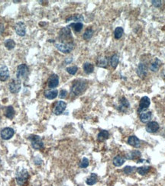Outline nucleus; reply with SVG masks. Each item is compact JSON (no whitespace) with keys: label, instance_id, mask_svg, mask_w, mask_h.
<instances>
[{"label":"nucleus","instance_id":"nucleus-1","mask_svg":"<svg viewBox=\"0 0 165 186\" xmlns=\"http://www.w3.org/2000/svg\"><path fill=\"white\" fill-rule=\"evenodd\" d=\"M86 88H87V84H86V81L82 80V79L75 81L71 86V94H73L75 96L80 95L81 94H83L85 92Z\"/></svg>","mask_w":165,"mask_h":186},{"label":"nucleus","instance_id":"nucleus-2","mask_svg":"<svg viewBox=\"0 0 165 186\" xmlns=\"http://www.w3.org/2000/svg\"><path fill=\"white\" fill-rule=\"evenodd\" d=\"M59 38L61 43H73V37L69 27L63 28L59 32Z\"/></svg>","mask_w":165,"mask_h":186},{"label":"nucleus","instance_id":"nucleus-3","mask_svg":"<svg viewBox=\"0 0 165 186\" xmlns=\"http://www.w3.org/2000/svg\"><path fill=\"white\" fill-rule=\"evenodd\" d=\"M29 75V68L26 64H20L17 68L16 72V79H19L20 81L25 80L28 79Z\"/></svg>","mask_w":165,"mask_h":186},{"label":"nucleus","instance_id":"nucleus-4","mask_svg":"<svg viewBox=\"0 0 165 186\" xmlns=\"http://www.w3.org/2000/svg\"><path fill=\"white\" fill-rule=\"evenodd\" d=\"M16 178L18 185L20 186H24L27 183L28 179H29V173L26 169H22L17 172Z\"/></svg>","mask_w":165,"mask_h":186},{"label":"nucleus","instance_id":"nucleus-5","mask_svg":"<svg viewBox=\"0 0 165 186\" xmlns=\"http://www.w3.org/2000/svg\"><path fill=\"white\" fill-rule=\"evenodd\" d=\"M29 140L31 141V147L34 149L39 150V149L44 148V142L39 136L31 135L29 137Z\"/></svg>","mask_w":165,"mask_h":186},{"label":"nucleus","instance_id":"nucleus-6","mask_svg":"<svg viewBox=\"0 0 165 186\" xmlns=\"http://www.w3.org/2000/svg\"><path fill=\"white\" fill-rule=\"evenodd\" d=\"M55 47L59 51L62 52L63 54H69L73 49V43H61L58 42L54 44Z\"/></svg>","mask_w":165,"mask_h":186},{"label":"nucleus","instance_id":"nucleus-7","mask_svg":"<svg viewBox=\"0 0 165 186\" xmlns=\"http://www.w3.org/2000/svg\"><path fill=\"white\" fill-rule=\"evenodd\" d=\"M9 89L10 92L13 93V94H16V93L19 92V91L21 89V81L18 79H11V81L9 84Z\"/></svg>","mask_w":165,"mask_h":186},{"label":"nucleus","instance_id":"nucleus-8","mask_svg":"<svg viewBox=\"0 0 165 186\" xmlns=\"http://www.w3.org/2000/svg\"><path fill=\"white\" fill-rule=\"evenodd\" d=\"M150 104H151V101H150V99L148 96H144V97L141 98L139 103V108H138V112L140 114L141 112L145 111L146 109L148 108Z\"/></svg>","mask_w":165,"mask_h":186},{"label":"nucleus","instance_id":"nucleus-9","mask_svg":"<svg viewBox=\"0 0 165 186\" xmlns=\"http://www.w3.org/2000/svg\"><path fill=\"white\" fill-rule=\"evenodd\" d=\"M14 134L15 131L11 127H5L1 131V133H0L2 138L3 140H6L11 139L14 136Z\"/></svg>","mask_w":165,"mask_h":186},{"label":"nucleus","instance_id":"nucleus-10","mask_svg":"<svg viewBox=\"0 0 165 186\" xmlns=\"http://www.w3.org/2000/svg\"><path fill=\"white\" fill-rule=\"evenodd\" d=\"M66 108V102H63V101H58L56 103L54 108V113L56 115H60L64 112V110Z\"/></svg>","mask_w":165,"mask_h":186},{"label":"nucleus","instance_id":"nucleus-11","mask_svg":"<svg viewBox=\"0 0 165 186\" xmlns=\"http://www.w3.org/2000/svg\"><path fill=\"white\" fill-rule=\"evenodd\" d=\"M59 84V76L57 74H52L48 80V86L51 89H54Z\"/></svg>","mask_w":165,"mask_h":186},{"label":"nucleus","instance_id":"nucleus-12","mask_svg":"<svg viewBox=\"0 0 165 186\" xmlns=\"http://www.w3.org/2000/svg\"><path fill=\"white\" fill-rule=\"evenodd\" d=\"M15 29H16V34L18 35L23 37L26 34V28L25 23H23L22 21H18L17 24L15 26Z\"/></svg>","mask_w":165,"mask_h":186},{"label":"nucleus","instance_id":"nucleus-13","mask_svg":"<svg viewBox=\"0 0 165 186\" xmlns=\"http://www.w3.org/2000/svg\"><path fill=\"white\" fill-rule=\"evenodd\" d=\"M9 77V70L6 66H2L0 67V81L5 82Z\"/></svg>","mask_w":165,"mask_h":186},{"label":"nucleus","instance_id":"nucleus-14","mask_svg":"<svg viewBox=\"0 0 165 186\" xmlns=\"http://www.w3.org/2000/svg\"><path fill=\"white\" fill-rule=\"evenodd\" d=\"M160 126L158 122L156 121H151L148 122V124L146 125V131L148 133H155L159 130Z\"/></svg>","mask_w":165,"mask_h":186},{"label":"nucleus","instance_id":"nucleus-15","mask_svg":"<svg viewBox=\"0 0 165 186\" xmlns=\"http://www.w3.org/2000/svg\"><path fill=\"white\" fill-rule=\"evenodd\" d=\"M137 74L139 77L144 78L148 74V69L145 64H139L137 69Z\"/></svg>","mask_w":165,"mask_h":186},{"label":"nucleus","instance_id":"nucleus-16","mask_svg":"<svg viewBox=\"0 0 165 186\" xmlns=\"http://www.w3.org/2000/svg\"><path fill=\"white\" fill-rule=\"evenodd\" d=\"M128 144H129L130 146H131V147H135V148H138V147H141L140 140L138 139L136 136H131V137H128Z\"/></svg>","mask_w":165,"mask_h":186},{"label":"nucleus","instance_id":"nucleus-17","mask_svg":"<svg viewBox=\"0 0 165 186\" xmlns=\"http://www.w3.org/2000/svg\"><path fill=\"white\" fill-rule=\"evenodd\" d=\"M130 107V103L128 102V101L127 100V99L125 97L121 98L119 101V105L118 107V109L121 112H125L126 109Z\"/></svg>","mask_w":165,"mask_h":186},{"label":"nucleus","instance_id":"nucleus-18","mask_svg":"<svg viewBox=\"0 0 165 186\" xmlns=\"http://www.w3.org/2000/svg\"><path fill=\"white\" fill-rule=\"evenodd\" d=\"M44 96H45L46 99H50V100H52V99H56L57 96L58 95V91L57 89H50V90H46L44 93Z\"/></svg>","mask_w":165,"mask_h":186},{"label":"nucleus","instance_id":"nucleus-19","mask_svg":"<svg viewBox=\"0 0 165 186\" xmlns=\"http://www.w3.org/2000/svg\"><path fill=\"white\" fill-rule=\"evenodd\" d=\"M152 114L151 112H142L140 113V120L142 123H148L151 119Z\"/></svg>","mask_w":165,"mask_h":186},{"label":"nucleus","instance_id":"nucleus-20","mask_svg":"<svg viewBox=\"0 0 165 186\" xmlns=\"http://www.w3.org/2000/svg\"><path fill=\"white\" fill-rule=\"evenodd\" d=\"M125 162H126V159L123 158L121 156H116V157H114V159L112 160L113 165L116 167L121 166L125 163Z\"/></svg>","mask_w":165,"mask_h":186},{"label":"nucleus","instance_id":"nucleus-21","mask_svg":"<svg viewBox=\"0 0 165 186\" xmlns=\"http://www.w3.org/2000/svg\"><path fill=\"white\" fill-rule=\"evenodd\" d=\"M5 116L9 119H12L14 117L15 110L12 106L9 105L6 108V109H5Z\"/></svg>","mask_w":165,"mask_h":186},{"label":"nucleus","instance_id":"nucleus-22","mask_svg":"<svg viewBox=\"0 0 165 186\" xmlns=\"http://www.w3.org/2000/svg\"><path fill=\"white\" fill-rule=\"evenodd\" d=\"M141 153L140 151L138 150H134L130 152L129 153H128L126 155V159H131V160H133V159H137L139 157H141Z\"/></svg>","mask_w":165,"mask_h":186},{"label":"nucleus","instance_id":"nucleus-23","mask_svg":"<svg viewBox=\"0 0 165 186\" xmlns=\"http://www.w3.org/2000/svg\"><path fill=\"white\" fill-rule=\"evenodd\" d=\"M161 65V61L158 58H155V60L151 63V66H150V69H151L152 72H157Z\"/></svg>","mask_w":165,"mask_h":186},{"label":"nucleus","instance_id":"nucleus-24","mask_svg":"<svg viewBox=\"0 0 165 186\" xmlns=\"http://www.w3.org/2000/svg\"><path fill=\"white\" fill-rule=\"evenodd\" d=\"M109 132H108L107 131H101L99 133V134H98L97 136V140L98 141H99V142H103V141L106 140H107L109 138Z\"/></svg>","mask_w":165,"mask_h":186},{"label":"nucleus","instance_id":"nucleus-25","mask_svg":"<svg viewBox=\"0 0 165 186\" xmlns=\"http://www.w3.org/2000/svg\"><path fill=\"white\" fill-rule=\"evenodd\" d=\"M97 175L95 173H92L90 175V176H89L86 179V182L88 185H93L97 182Z\"/></svg>","mask_w":165,"mask_h":186},{"label":"nucleus","instance_id":"nucleus-26","mask_svg":"<svg viewBox=\"0 0 165 186\" xmlns=\"http://www.w3.org/2000/svg\"><path fill=\"white\" fill-rule=\"evenodd\" d=\"M83 70H84V72L86 73V74H90L92 73L93 72V70H94V66L90 63H85L84 64H83Z\"/></svg>","mask_w":165,"mask_h":186},{"label":"nucleus","instance_id":"nucleus-27","mask_svg":"<svg viewBox=\"0 0 165 186\" xmlns=\"http://www.w3.org/2000/svg\"><path fill=\"white\" fill-rule=\"evenodd\" d=\"M108 65V60L105 56H100L97 60V66L102 68H106Z\"/></svg>","mask_w":165,"mask_h":186},{"label":"nucleus","instance_id":"nucleus-28","mask_svg":"<svg viewBox=\"0 0 165 186\" xmlns=\"http://www.w3.org/2000/svg\"><path fill=\"white\" fill-rule=\"evenodd\" d=\"M68 27H72L73 31H74L75 32H80V31H81V30L83 29V24L81 22H75L70 24Z\"/></svg>","mask_w":165,"mask_h":186},{"label":"nucleus","instance_id":"nucleus-29","mask_svg":"<svg viewBox=\"0 0 165 186\" xmlns=\"http://www.w3.org/2000/svg\"><path fill=\"white\" fill-rule=\"evenodd\" d=\"M83 17L82 15H73V16H70L69 18L66 19V21H78V22H80V21H83Z\"/></svg>","mask_w":165,"mask_h":186},{"label":"nucleus","instance_id":"nucleus-30","mask_svg":"<svg viewBox=\"0 0 165 186\" xmlns=\"http://www.w3.org/2000/svg\"><path fill=\"white\" fill-rule=\"evenodd\" d=\"M119 56L118 55H116V54H114V55L112 56L111 59H110V64H111V66H112L114 69H116V67H117L118 64H119Z\"/></svg>","mask_w":165,"mask_h":186},{"label":"nucleus","instance_id":"nucleus-31","mask_svg":"<svg viewBox=\"0 0 165 186\" xmlns=\"http://www.w3.org/2000/svg\"><path fill=\"white\" fill-rule=\"evenodd\" d=\"M123 33H124V30H123V28L121 27H118L116 28V30H115L114 31V36L115 38L117 40H119L122 37L123 35Z\"/></svg>","mask_w":165,"mask_h":186},{"label":"nucleus","instance_id":"nucleus-32","mask_svg":"<svg viewBox=\"0 0 165 186\" xmlns=\"http://www.w3.org/2000/svg\"><path fill=\"white\" fill-rule=\"evenodd\" d=\"M93 29H92L91 28H88L86 30V31L84 32V34H83V39L86 40V41H88V40H89L92 37H93Z\"/></svg>","mask_w":165,"mask_h":186},{"label":"nucleus","instance_id":"nucleus-33","mask_svg":"<svg viewBox=\"0 0 165 186\" xmlns=\"http://www.w3.org/2000/svg\"><path fill=\"white\" fill-rule=\"evenodd\" d=\"M151 170V167L150 166H142V167H138L137 169V172L138 174H140L141 175H145L146 174H148V172Z\"/></svg>","mask_w":165,"mask_h":186},{"label":"nucleus","instance_id":"nucleus-34","mask_svg":"<svg viewBox=\"0 0 165 186\" xmlns=\"http://www.w3.org/2000/svg\"><path fill=\"white\" fill-rule=\"evenodd\" d=\"M4 44L5 46H6L8 50L13 49V48L15 47V46H16V43H15V41H13L12 39L6 40L4 42Z\"/></svg>","mask_w":165,"mask_h":186},{"label":"nucleus","instance_id":"nucleus-35","mask_svg":"<svg viewBox=\"0 0 165 186\" xmlns=\"http://www.w3.org/2000/svg\"><path fill=\"white\" fill-rule=\"evenodd\" d=\"M66 72H67L69 74L75 75L76 73V72H77L78 67L76 66H69V67L66 68Z\"/></svg>","mask_w":165,"mask_h":186},{"label":"nucleus","instance_id":"nucleus-36","mask_svg":"<svg viewBox=\"0 0 165 186\" xmlns=\"http://www.w3.org/2000/svg\"><path fill=\"white\" fill-rule=\"evenodd\" d=\"M89 164V159H88L87 158H86V157H84V158H83L82 161L80 162V167L82 168V169H85V168L88 167Z\"/></svg>","mask_w":165,"mask_h":186},{"label":"nucleus","instance_id":"nucleus-37","mask_svg":"<svg viewBox=\"0 0 165 186\" xmlns=\"http://www.w3.org/2000/svg\"><path fill=\"white\" fill-rule=\"evenodd\" d=\"M135 167H132V166H126L123 169V172H124L125 174H126V175H129V174L132 173L133 171L135 170Z\"/></svg>","mask_w":165,"mask_h":186},{"label":"nucleus","instance_id":"nucleus-38","mask_svg":"<svg viewBox=\"0 0 165 186\" xmlns=\"http://www.w3.org/2000/svg\"><path fill=\"white\" fill-rule=\"evenodd\" d=\"M152 5L156 8H160L162 6V1H159V0H154V1H151Z\"/></svg>","mask_w":165,"mask_h":186},{"label":"nucleus","instance_id":"nucleus-39","mask_svg":"<svg viewBox=\"0 0 165 186\" xmlns=\"http://www.w3.org/2000/svg\"><path fill=\"white\" fill-rule=\"evenodd\" d=\"M66 96H67V92H66L65 89H62V90L60 92V95H59V97L61 98V99H66Z\"/></svg>","mask_w":165,"mask_h":186},{"label":"nucleus","instance_id":"nucleus-40","mask_svg":"<svg viewBox=\"0 0 165 186\" xmlns=\"http://www.w3.org/2000/svg\"><path fill=\"white\" fill-rule=\"evenodd\" d=\"M73 61V59H72V57H71L70 58V60H68V59H66V63H68V64H70V63H71Z\"/></svg>","mask_w":165,"mask_h":186}]
</instances>
